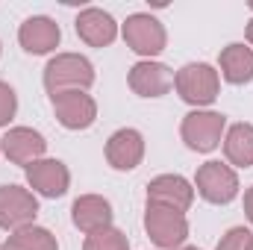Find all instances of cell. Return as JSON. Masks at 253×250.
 Returning a JSON list of instances; mask_svg holds the SVG:
<instances>
[{
    "instance_id": "obj_1",
    "label": "cell",
    "mask_w": 253,
    "mask_h": 250,
    "mask_svg": "<svg viewBox=\"0 0 253 250\" xmlns=\"http://www.w3.org/2000/svg\"><path fill=\"white\" fill-rule=\"evenodd\" d=\"M94 83V65L80 53H56L44 65V88L47 94L59 91H88Z\"/></svg>"
},
{
    "instance_id": "obj_2",
    "label": "cell",
    "mask_w": 253,
    "mask_h": 250,
    "mask_svg": "<svg viewBox=\"0 0 253 250\" xmlns=\"http://www.w3.org/2000/svg\"><path fill=\"white\" fill-rule=\"evenodd\" d=\"M174 88L189 106H212L218 91H221V77L212 65L206 62H189L174 74Z\"/></svg>"
},
{
    "instance_id": "obj_3",
    "label": "cell",
    "mask_w": 253,
    "mask_h": 250,
    "mask_svg": "<svg viewBox=\"0 0 253 250\" xmlns=\"http://www.w3.org/2000/svg\"><path fill=\"white\" fill-rule=\"evenodd\" d=\"M144 230H147L150 242L162 250H180L183 242L189 239L186 212H177V209H168V206H159V203H147Z\"/></svg>"
},
{
    "instance_id": "obj_4",
    "label": "cell",
    "mask_w": 253,
    "mask_h": 250,
    "mask_svg": "<svg viewBox=\"0 0 253 250\" xmlns=\"http://www.w3.org/2000/svg\"><path fill=\"white\" fill-rule=\"evenodd\" d=\"M224 129H227V118L221 112H212V109H194L183 118L180 126V135L186 141V147L194 153H212L221 138H224Z\"/></svg>"
},
{
    "instance_id": "obj_5",
    "label": "cell",
    "mask_w": 253,
    "mask_h": 250,
    "mask_svg": "<svg viewBox=\"0 0 253 250\" xmlns=\"http://www.w3.org/2000/svg\"><path fill=\"white\" fill-rule=\"evenodd\" d=\"M121 36H124L126 47L135 50V53L144 56V59L159 56V53L165 50V44H168V33H165L162 21L153 18V15H147V12H135V15H129V18L124 21Z\"/></svg>"
},
{
    "instance_id": "obj_6",
    "label": "cell",
    "mask_w": 253,
    "mask_h": 250,
    "mask_svg": "<svg viewBox=\"0 0 253 250\" xmlns=\"http://www.w3.org/2000/svg\"><path fill=\"white\" fill-rule=\"evenodd\" d=\"M194 188L206 203L224 206L239 194V174L227 162H206L194 174Z\"/></svg>"
},
{
    "instance_id": "obj_7",
    "label": "cell",
    "mask_w": 253,
    "mask_h": 250,
    "mask_svg": "<svg viewBox=\"0 0 253 250\" xmlns=\"http://www.w3.org/2000/svg\"><path fill=\"white\" fill-rule=\"evenodd\" d=\"M39 200L30 188L24 186H0V230H21L36 224Z\"/></svg>"
},
{
    "instance_id": "obj_8",
    "label": "cell",
    "mask_w": 253,
    "mask_h": 250,
    "mask_svg": "<svg viewBox=\"0 0 253 250\" xmlns=\"http://www.w3.org/2000/svg\"><path fill=\"white\" fill-rule=\"evenodd\" d=\"M53 115L65 129H88L97 118V103L88 91H59L50 97Z\"/></svg>"
},
{
    "instance_id": "obj_9",
    "label": "cell",
    "mask_w": 253,
    "mask_h": 250,
    "mask_svg": "<svg viewBox=\"0 0 253 250\" xmlns=\"http://www.w3.org/2000/svg\"><path fill=\"white\" fill-rule=\"evenodd\" d=\"M0 150L9 162L15 165H33L39 159H44V150H47V141L39 129L33 126H12L3 138H0Z\"/></svg>"
},
{
    "instance_id": "obj_10",
    "label": "cell",
    "mask_w": 253,
    "mask_h": 250,
    "mask_svg": "<svg viewBox=\"0 0 253 250\" xmlns=\"http://www.w3.org/2000/svg\"><path fill=\"white\" fill-rule=\"evenodd\" d=\"M24 171H27V183L33 188V194L50 197V200L62 197L65 191H68V186H71V171L59 159H47L44 156V159L27 165Z\"/></svg>"
},
{
    "instance_id": "obj_11",
    "label": "cell",
    "mask_w": 253,
    "mask_h": 250,
    "mask_svg": "<svg viewBox=\"0 0 253 250\" xmlns=\"http://www.w3.org/2000/svg\"><path fill=\"white\" fill-rule=\"evenodd\" d=\"M129 88L138 97H162L174 88V71L165 62L141 59L129 68Z\"/></svg>"
},
{
    "instance_id": "obj_12",
    "label": "cell",
    "mask_w": 253,
    "mask_h": 250,
    "mask_svg": "<svg viewBox=\"0 0 253 250\" xmlns=\"http://www.w3.org/2000/svg\"><path fill=\"white\" fill-rule=\"evenodd\" d=\"M147 203H159L177 212H189L194 203V188L186 177L180 174H159L147 183Z\"/></svg>"
},
{
    "instance_id": "obj_13",
    "label": "cell",
    "mask_w": 253,
    "mask_h": 250,
    "mask_svg": "<svg viewBox=\"0 0 253 250\" xmlns=\"http://www.w3.org/2000/svg\"><path fill=\"white\" fill-rule=\"evenodd\" d=\"M59 39H62V30L53 18L47 15H33L27 18L21 27H18V42L27 53L33 56H42V53H50L59 47Z\"/></svg>"
},
{
    "instance_id": "obj_14",
    "label": "cell",
    "mask_w": 253,
    "mask_h": 250,
    "mask_svg": "<svg viewBox=\"0 0 253 250\" xmlns=\"http://www.w3.org/2000/svg\"><path fill=\"white\" fill-rule=\"evenodd\" d=\"M144 159V135L132 126H124L109 135L106 141V162L115 171H132Z\"/></svg>"
},
{
    "instance_id": "obj_15",
    "label": "cell",
    "mask_w": 253,
    "mask_h": 250,
    "mask_svg": "<svg viewBox=\"0 0 253 250\" xmlns=\"http://www.w3.org/2000/svg\"><path fill=\"white\" fill-rule=\"evenodd\" d=\"M77 27V36L88 44V47H109L115 39H118V24L109 12L97 9V6H88L77 15L74 21Z\"/></svg>"
},
{
    "instance_id": "obj_16",
    "label": "cell",
    "mask_w": 253,
    "mask_h": 250,
    "mask_svg": "<svg viewBox=\"0 0 253 250\" xmlns=\"http://www.w3.org/2000/svg\"><path fill=\"white\" fill-rule=\"evenodd\" d=\"M71 221L85 236H91L97 230H106V227H112V203L100 194H83L71 206Z\"/></svg>"
},
{
    "instance_id": "obj_17",
    "label": "cell",
    "mask_w": 253,
    "mask_h": 250,
    "mask_svg": "<svg viewBox=\"0 0 253 250\" xmlns=\"http://www.w3.org/2000/svg\"><path fill=\"white\" fill-rule=\"evenodd\" d=\"M218 68H221V77L233 85H245L253 80V47L248 44H227L218 56Z\"/></svg>"
},
{
    "instance_id": "obj_18",
    "label": "cell",
    "mask_w": 253,
    "mask_h": 250,
    "mask_svg": "<svg viewBox=\"0 0 253 250\" xmlns=\"http://www.w3.org/2000/svg\"><path fill=\"white\" fill-rule=\"evenodd\" d=\"M224 153L227 162L236 168H251L253 165V124H233L224 135Z\"/></svg>"
},
{
    "instance_id": "obj_19",
    "label": "cell",
    "mask_w": 253,
    "mask_h": 250,
    "mask_svg": "<svg viewBox=\"0 0 253 250\" xmlns=\"http://www.w3.org/2000/svg\"><path fill=\"white\" fill-rule=\"evenodd\" d=\"M3 250H59V242L47 227L30 224V227L9 233L3 242Z\"/></svg>"
},
{
    "instance_id": "obj_20",
    "label": "cell",
    "mask_w": 253,
    "mask_h": 250,
    "mask_svg": "<svg viewBox=\"0 0 253 250\" xmlns=\"http://www.w3.org/2000/svg\"><path fill=\"white\" fill-rule=\"evenodd\" d=\"M83 250H129V239L118 227H106V230H97V233L85 236Z\"/></svg>"
},
{
    "instance_id": "obj_21",
    "label": "cell",
    "mask_w": 253,
    "mask_h": 250,
    "mask_svg": "<svg viewBox=\"0 0 253 250\" xmlns=\"http://www.w3.org/2000/svg\"><path fill=\"white\" fill-rule=\"evenodd\" d=\"M15 112H18V94L9 83L0 80V126L9 124L15 118Z\"/></svg>"
},
{
    "instance_id": "obj_22",
    "label": "cell",
    "mask_w": 253,
    "mask_h": 250,
    "mask_svg": "<svg viewBox=\"0 0 253 250\" xmlns=\"http://www.w3.org/2000/svg\"><path fill=\"white\" fill-rule=\"evenodd\" d=\"M251 236L253 233L248 227H233V230H227V236H221V242H218L215 250H248Z\"/></svg>"
},
{
    "instance_id": "obj_23",
    "label": "cell",
    "mask_w": 253,
    "mask_h": 250,
    "mask_svg": "<svg viewBox=\"0 0 253 250\" xmlns=\"http://www.w3.org/2000/svg\"><path fill=\"white\" fill-rule=\"evenodd\" d=\"M245 215H248V221L253 224V186L245 191Z\"/></svg>"
},
{
    "instance_id": "obj_24",
    "label": "cell",
    "mask_w": 253,
    "mask_h": 250,
    "mask_svg": "<svg viewBox=\"0 0 253 250\" xmlns=\"http://www.w3.org/2000/svg\"><path fill=\"white\" fill-rule=\"evenodd\" d=\"M248 42H251V47H253V18L248 21Z\"/></svg>"
},
{
    "instance_id": "obj_25",
    "label": "cell",
    "mask_w": 253,
    "mask_h": 250,
    "mask_svg": "<svg viewBox=\"0 0 253 250\" xmlns=\"http://www.w3.org/2000/svg\"><path fill=\"white\" fill-rule=\"evenodd\" d=\"M248 250H253V236H251V242H248Z\"/></svg>"
},
{
    "instance_id": "obj_26",
    "label": "cell",
    "mask_w": 253,
    "mask_h": 250,
    "mask_svg": "<svg viewBox=\"0 0 253 250\" xmlns=\"http://www.w3.org/2000/svg\"><path fill=\"white\" fill-rule=\"evenodd\" d=\"M180 250H200V248H180Z\"/></svg>"
},
{
    "instance_id": "obj_27",
    "label": "cell",
    "mask_w": 253,
    "mask_h": 250,
    "mask_svg": "<svg viewBox=\"0 0 253 250\" xmlns=\"http://www.w3.org/2000/svg\"><path fill=\"white\" fill-rule=\"evenodd\" d=\"M251 12H253V0H251Z\"/></svg>"
}]
</instances>
